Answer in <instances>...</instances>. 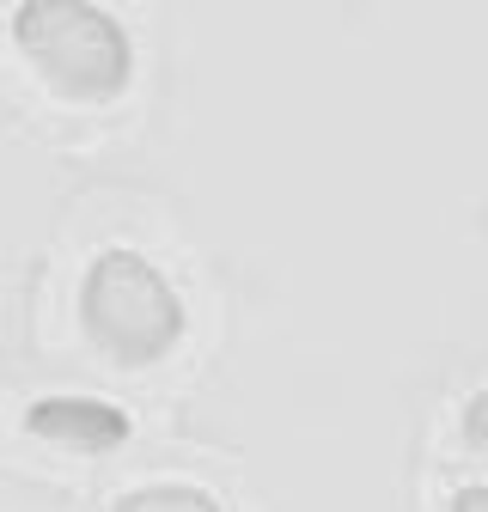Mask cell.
I'll use <instances>...</instances> for the list:
<instances>
[{"label": "cell", "instance_id": "7a4b0ae2", "mask_svg": "<svg viewBox=\"0 0 488 512\" xmlns=\"http://www.w3.org/2000/svg\"><path fill=\"white\" fill-rule=\"evenodd\" d=\"M80 324L116 366H159L165 354H177L190 311H183L177 281L147 250L110 244L80 275Z\"/></svg>", "mask_w": 488, "mask_h": 512}, {"label": "cell", "instance_id": "277c9868", "mask_svg": "<svg viewBox=\"0 0 488 512\" xmlns=\"http://www.w3.org/2000/svg\"><path fill=\"white\" fill-rule=\"evenodd\" d=\"M110 512H226L208 488H196V482H141V488H129Z\"/></svg>", "mask_w": 488, "mask_h": 512}, {"label": "cell", "instance_id": "6da1fadb", "mask_svg": "<svg viewBox=\"0 0 488 512\" xmlns=\"http://www.w3.org/2000/svg\"><path fill=\"white\" fill-rule=\"evenodd\" d=\"M7 37L25 68L68 104H116L135 86V37L98 0H19Z\"/></svg>", "mask_w": 488, "mask_h": 512}, {"label": "cell", "instance_id": "3957f363", "mask_svg": "<svg viewBox=\"0 0 488 512\" xmlns=\"http://www.w3.org/2000/svg\"><path fill=\"white\" fill-rule=\"evenodd\" d=\"M25 433L31 439H49V445H68V452H116V445H129L135 421L129 409H116L104 397H37L25 409Z\"/></svg>", "mask_w": 488, "mask_h": 512}, {"label": "cell", "instance_id": "5b68a950", "mask_svg": "<svg viewBox=\"0 0 488 512\" xmlns=\"http://www.w3.org/2000/svg\"><path fill=\"white\" fill-rule=\"evenodd\" d=\"M458 433H464V445H470V452H488V391H476V397L464 403V415H458Z\"/></svg>", "mask_w": 488, "mask_h": 512}, {"label": "cell", "instance_id": "8992f818", "mask_svg": "<svg viewBox=\"0 0 488 512\" xmlns=\"http://www.w3.org/2000/svg\"><path fill=\"white\" fill-rule=\"evenodd\" d=\"M446 512H488V482H464V488H452Z\"/></svg>", "mask_w": 488, "mask_h": 512}]
</instances>
